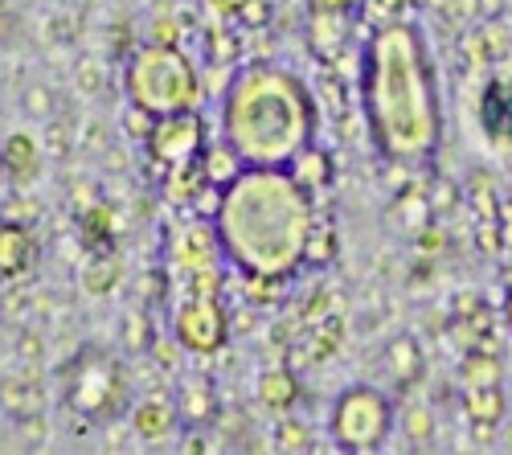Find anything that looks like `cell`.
Returning a JSON list of instances; mask_svg holds the SVG:
<instances>
[{
	"label": "cell",
	"mask_w": 512,
	"mask_h": 455,
	"mask_svg": "<svg viewBox=\"0 0 512 455\" xmlns=\"http://www.w3.org/2000/svg\"><path fill=\"white\" fill-rule=\"evenodd\" d=\"M66 406L91 423H111L127 406V365L103 349H82L66 369Z\"/></svg>",
	"instance_id": "obj_5"
},
{
	"label": "cell",
	"mask_w": 512,
	"mask_h": 455,
	"mask_svg": "<svg viewBox=\"0 0 512 455\" xmlns=\"http://www.w3.org/2000/svg\"><path fill=\"white\" fill-rule=\"evenodd\" d=\"M25 111L33 119H50L54 115V91L50 87H29L25 91Z\"/></svg>",
	"instance_id": "obj_25"
},
{
	"label": "cell",
	"mask_w": 512,
	"mask_h": 455,
	"mask_svg": "<svg viewBox=\"0 0 512 455\" xmlns=\"http://www.w3.org/2000/svg\"><path fill=\"white\" fill-rule=\"evenodd\" d=\"M0 410H5L13 423H33V419L46 415V390H41V382L29 374L5 378L0 382Z\"/></svg>",
	"instance_id": "obj_10"
},
{
	"label": "cell",
	"mask_w": 512,
	"mask_h": 455,
	"mask_svg": "<svg viewBox=\"0 0 512 455\" xmlns=\"http://www.w3.org/2000/svg\"><path fill=\"white\" fill-rule=\"evenodd\" d=\"M74 82H78V91L82 95H99L103 87H107V70H103V62L99 58H82L78 62V70H74Z\"/></svg>",
	"instance_id": "obj_22"
},
{
	"label": "cell",
	"mask_w": 512,
	"mask_h": 455,
	"mask_svg": "<svg viewBox=\"0 0 512 455\" xmlns=\"http://www.w3.org/2000/svg\"><path fill=\"white\" fill-rule=\"evenodd\" d=\"M197 164H201V177H205L209 185H222V189H226V185H234V181L250 169V164L238 156V148H230L222 136L205 144V152H201V160H197Z\"/></svg>",
	"instance_id": "obj_13"
},
{
	"label": "cell",
	"mask_w": 512,
	"mask_h": 455,
	"mask_svg": "<svg viewBox=\"0 0 512 455\" xmlns=\"http://www.w3.org/2000/svg\"><path fill=\"white\" fill-rule=\"evenodd\" d=\"M386 369L402 390H410L426 374V357H422V345H418L414 333H394L386 341Z\"/></svg>",
	"instance_id": "obj_12"
},
{
	"label": "cell",
	"mask_w": 512,
	"mask_h": 455,
	"mask_svg": "<svg viewBox=\"0 0 512 455\" xmlns=\"http://www.w3.org/2000/svg\"><path fill=\"white\" fill-rule=\"evenodd\" d=\"M398 423V406L381 394L377 386H349L336 398L332 415H328V435L332 443L353 455V451H377L390 439Z\"/></svg>",
	"instance_id": "obj_6"
},
{
	"label": "cell",
	"mask_w": 512,
	"mask_h": 455,
	"mask_svg": "<svg viewBox=\"0 0 512 455\" xmlns=\"http://www.w3.org/2000/svg\"><path fill=\"white\" fill-rule=\"evenodd\" d=\"M177 410H181V423L189 431H201L205 423H213V415H218V390H213L205 378H189L177 394Z\"/></svg>",
	"instance_id": "obj_14"
},
{
	"label": "cell",
	"mask_w": 512,
	"mask_h": 455,
	"mask_svg": "<svg viewBox=\"0 0 512 455\" xmlns=\"http://www.w3.org/2000/svg\"><path fill=\"white\" fill-rule=\"evenodd\" d=\"M259 398H263L267 410L283 415V410H291L295 402H300V378H295L291 369H267V374L259 378Z\"/></svg>",
	"instance_id": "obj_18"
},
{
	"label": "cell",
	"mask_w": 512,
	"mask_h": 455,
	"mask_svg": "<svg viewBox=\"0 0 512 455\" xmlns=\"http://www.w3.org/2000/svg\"><path fill=\"white\" fill-rule=\"evenodd\" d=\"M402 431H406L414 443H426V439L435 435V410L422 406V402L402 406Z\"/></svg>",
	"instance_id": "obj_21"
},
{
	"label": "cell",
	"mask_w": 512,
	"mask_h": 455,
	"mask_svg": "<svg viewBox=\"0 0 512 455\" xmlns=\"http://www.w3.org/2000/svg\"><path fill=\"white\" fill-rule=\"evenodd\" d=\"M173 337L189 353H213L226 345V308L218 296H181L173 304Z\"/></svg>",
	"instance_id": "obj_8"
},
{
	"label": "cell",
	"mask_w": 512,
	"mask_h": 455,
	"mask_svg": "<svg viewBox=\"0 0 512 455\" xmlns=\"http://www.w3.org/2000/svg\"><path fill=\"white\" fill-rule=\"evenodd\" d=\"M0 164H5V173L13 177V181H29L33 177V169L41 164V148H37V140L33 136H13L9 144H5V152H0Z\"/></svg>",
	"instance_id": "obj_19"
},
{
	"label": "cell",
	"mask_w": 512,
	"mask_h": 455,
	"mask_svg": "<svg viewBox=\"0 0 512 455\" xmlns=\"http://www.w3.org/2000/svg\"><path fill=\"white\" fill-rule=\"evenodd\" d=\"M336 255V230L328 222H316L312 226V238H308V255H304V267H328Z\"/></svg>",
	"instance_id": "obj_20"
},
{
	"label": "cell",
	"mask_w": 512,
	"mask_h": 455,
	"mask_svg": "<svg viewBox=\"0 0 512 455\" xmlns=\"http://www.w3.org/2000/svg\"><path fill=\"white\" fill-rule=\"evenodd\" d=\"M267 21H271V5H267V0H242V5H238V25L259 29Z\"/></svg>",
	"instance_id": "obj_26"
},
{
	"label": "cell",
	"mask_w": 512,
	"mask_h": 455,
	"mask_svg": "<svg viewBox=\"0 0 512 455\" xmlns=\"http://www.w3.org/2000/svg\"><path fill=\"white\" fill-rule=\"evenodd\" d=\"M21 349H25L29 357H37V353H41V349H46V345H41V341H37L33 333H21Z\"/></svg>",
	"instance_id": "obj_28"
},
{
	"label": "cell",
	"mask_w": 512,
	"mask_h": 455,
	"mask_svg": "<svg viewBox=\"0 0 512 455\" xmlns=\"http://www.w3.org/2000/svg\"><path fill=\"white\" fill-rule=\"evenodd\" d=\"M123 91H127V103H136L160 119V115L193 111L201 99V78L181 50L152 41V46H140L132 62H127Z\"/></svg>",
	"instance_id": "obj_4"
},
{
	"label": "cell",
	"mask_w": 512,
	"mask_h": 455,
	"mask_svg": "<svg viewBox=\"0 0 512 455\" xmlns=\"http://www.w3.org/2000/svg\"><path fill=\"white\" fill-rule=\"evenodd\" d=\"M312 95L287 66H242L222 103V140L250 169H287L312 144Z\"/></svg>",
	"instance_id": "obj_3"
},
{
	"label": "cell",
	"mask_w": 512,
	"mask_h": 455,
	"mask_svg": "<svg viewBox=\"0 0 512 455\" xmlns=\"http://www.w3.org/2000/svg\"><path fill=\"white\" fill-rule=\"evenodd\" d=\"M504 386H476V390H463V415L467 423H488L500 427L504 419Z\"/></svg>",
	"instance_id": "obj_17"
},
{
	"label": "cell",
	"mask_w": 512,
	"mask_h": 455,
	"mask_svg": "<svg viewBox=\"0 0 512 455\" xmlns=\"http://www.w3.org/2000/svg\"><path fill=\"white\" fill-rule=\"evenodd\" d=\"M504 324H508V333H512V292H508V300H504Z\"/></svg>",
	"instance_id": "obj_29"
},
{
	"label": "cell",
	"mask_w": 512,
	"mask_h": 455,
	"mask_svg": "<svg viewBox=\"0 0 512 455\" xmlns=\"http://www.w3.org/2000/svg\"><path fill=\"white\" fill-rule=\"evenodd\" d=\"M459 378H463V390H476V386H504V361H500V353L467 349V353H463V365H459Z\"/></svg>",
	"instance_id": "obj_16"
},
{
	"label": "cell",
	"mask_w": 512,
	"mask_h": 455,
	"mask_svg": "<svg viewBox=\"0 0 512 455\" xmlns=\"http://www.w3.org/2000/svg\"><path fill=\"white\" fill-rule=\"evenodd\" d=\"M132 423H136V435H140V439L164 443L168 435L181 427V410H177V402H168L164 394H152V398H144V402L132 410Z\"/></svg>",
	"instance_id": "obj_11"
},
{
	"label": "cell",
	"mask_w": 512,
	"mask_h": 455,
	"mask_svg": "<svg viewBox=\"0 0 512 455\" xmlns=\"http://www.w3.org/2000/svg\"><path fill=\"white\" fill-rule=\"evenodd\" d=\"M365 119L373 148L390 164L422 169L439 152L443 111L431 50L414 25H386L365 46Z\"/></svg>",
	"instance_id": "obj_1"
},
{
	"label": "cell",
	"mask_w": 512,
	"mask_h": 455,
	"mask_svg": "<svg viewBox=\"0 0 512 455\" xmlns=\"http://www.w3.org/2000/svg\"><path fill=\"white\" fill-rule=\"evenodd\" d=\"M144 148L168 173L185 169V164H197L201 152H205V123H201L197 107L193 111H177V115H160Z\"/></svg>",
	"instance_id": "obj_7"
},
{
	"label": "cell",
	"mask_w": 512,
	"mask_h": 455,
	"mask_svg": "<svg viewBox=\"0 0 512 455\" xmlns=\"http://www.w3.org/2000/svg\"><path fill=\"white\" fill-rule=\"evenodd\" d=\"M312 226V193L291 169H246L226 185L222 210L213 218L226 263L242 267V275L271 279H291L304 267Z\"/></svg>",
	"instance_id": "obj_2"
},
{
	"label": "cell",
	"mask_w": 512,
	"mask_h": 455,
	"mask_svg": "<svg viewBox=\"0 0 512 455\" xmlns=\"http://www.w3.org/2000/svg\"><path fill=\"white\" fill-rule=\"evenodd\" d=\"M33 259H37V242H33V234H29L21 222L0 218V283L29 275Z\"/></svg>",
	"instance_id": "obj_9"
},
{
	"label": "cell",
	"mask_w": 512,
	"mask_h": 455,
	"mask_svg": "<svg viewBox=\"0 0 512 455\" xmlns=\"http://www.w3.org/2000/svg\"><path fill=\"white\" fill-rule=\"evenodd\" d=\"M279 443H283L287 451H304V447H308V427H300V423H283V427H279Z\"/></svg>",
	"instance_id": "obj_27"
},
{
	"label": "cell",
	"mask_w": 512,
	"mask_h": 455,
	"mask_svg": "<svg viewBox=\"0 0 512 455\" xmlns=\"http://www.w3.org/2000/svg\"><path fill=\"white\" fill-rule=\"evenodd\" d=\"M152 128H156V115L144 111V107H136V103H127V111H123V132L132 136V140H140V144H148Z\"/></svg>",
	"instance_id": "obj_23"
},
{
	"label": "cell",
	"mask_w": 512,
	"mask_h": 455,
	"mask_svg": "<svg viewBox=\"0 0 512 455\" xmlns=\"http://www.w3.org/2000/svg\"><path fill=\"white\" fill-rule=\"evenodd\" d=\"M123 328H127V349H132V353H136V349H140V353L152 349L156 337H152V320H148L144 312H127Z\"/></svg>",
	"instance_id": "obj_24"
},
{
	"label": "cell",
	"mask_w": 512,
	"mask_h": 455,
	"mask_svg": "<svg viewBox=\"0 0 512 455\" xmlns=\"http://www.w3.org/2000/svg\"><path fill=\"white\" fill-rule=\"evenodd\" d=\"M287 169H291V177L300 181L308 193H320V189L332 185V156L324 148H316V144H308L300 156L287 164Z\"/></svg>",
	"instance_id": "obj_15"
},
{
	"label": "cell",
	"mask_w": 512,
	"mask_h": 455,
	"mask_svg": "<svg viewBox=\"0 0 512 455\" xmlns=\"http://www.w3.org/2000/svg\"><path fill=\"white\" fill-rule=\"evenodd\" d=\"M500 283H504L508 292H512V267H508V271H500Z\"/></svg>",
	"instance_id": "obj_30"
}]
</instances>
